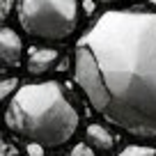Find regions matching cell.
Here are the masks:
<instances>
[{"instance_id":"12","label":"cell","mask_w":156,"mask_h":156,"mask_svg":"<svg viewBox=\"0 0 156 156\" xmlns=\"http://www.w3.org/2000/svg\"><path fill=\"white\" fill-rule=\"evenodd\" d=\"M9 14V0H5V5H2V19H7Z\"/></svg>"},{"instance_id":"9","label":"cell","mask_w":156,"mask_h":156,"mask_svg":"<svg viewBox=\"0 0 156 156\" xmlns=\"http://www.w3.org/2000/svg\"><path fill=\"white\" fill-rule=\"evenodd\" d=\"M71 156H94V151H92V147H90V145L78 142V145L71 149Z\"/></svg>"},{"instance_id":"3","label":"cell","mask_w":156,"mask_h":156,"mask_svg":"<svg viewBox=\"0 0 156 156\" xmlns=\"http://www.w3.org/2000/svg\"><path fill=\"white\" fill-rule=\"evenodd\" d=\"M16 14L32 39L62 44L78 30L80 5L78 0H19Z\"/></svg>"},{"instance_id":"5","label":"cell","mask_w":156,"mask_h":156,"mask_svg":"<svg viewBox=\"0 0 156 156\" xmlns=\"http://www.w3.org/2000/svg\"><path fill=\"white\" fill-rule=\"evenodd\" d=\"M60 53L55 48H46V46H39V48H30L28 53V62H25V69H28L30 76L41 78L44 73H48L51 69L55 67Z\"/></svg>"},{"instance_id":"8","label":"cell","mask_w":156,"mask_h":156,"mask_svg":"<svg viewBox=\"0 0 156 156\" xmlns=\"http://www.w3.org/2000/svg\"><path fill=\"white\" fill-rule=\"evenodd\" d=\"M16 90H19V78H5L2 87H0V97L5 99V101H9V97L16 94Z\"/></svg>"},{"instance_id":"7","label":"cell","mask_w":156,"mask_h":156,"mask_svg":"<svg viewBox=\"0 0 156 156\" xmlns=\"http://www.w3.org/2000/svg\"><path fill=\"white\" fill-rule=\"evenodd\" d=\"M115 156H156V149L149 145H129Z\"/></svg>"},{"instance_id":"4","label":"cell","mask_w":156,"mask_h":156,"mask_svg":"<svg viewBox=\"0 0 156 156\" xmlns=\"http://www.w3.org/2000/svg\"><path fill=\"white\" fill-rule=\"evenodd\" d=\"M21 58H23V39L19 37L16 30L5 25L0 30V60H2V67L5 69L19 67Z\"/></svg>"},{"instance_id":"10","label":"cell","mask_w":156,"mask_h":156,"mask_svg":"<svg viewBox=\"0 0 156 156\" xmlns=\"http://www.w3.org/2000/svg\"><path fill=\"white\" fill-rule=\"evenodd\" d=\"M44 149H46V147L37 145V142H28V147H25L28 156H44Z\"/></svg>"},{"instance_id":"2","label":"cell","mask_w":156,"mask_h":156,"mask_svg":"<svg viewBox=\"0 0 156 156\" xmlns=\"http://www.w3.org/2000/svg\"><path fill=\"white\" fill-rule=\"evenodd\" d=\"M5 124L14 136L53 149L76 136L80 115L58 80L21 85L7 103Z\"/></svg>"},{"instance_id":"6","label":"cell","mask_w":156,"mask_h":156,"mask_svg":"<svg viewBox=\"0 0 156 156\" xmlns=\"http://www.w3.org/2000/svg\"><path fill=\"white\" fill-rule=\"evenodd\" d=\"M85 138H87V145L97 151H110L115 147V138L103 124H90L85 131Z\"/></svg>"},{"instance_id":"11","label":"cell","mask_w":156,"mask_h":156,"mask_svg":"<svg viewBox=\"0 0 156 156\" xmlns=\"http://www.w3.org/2000/svg\"><path fill=\"white\" fill-rule=\"evenodd\" d=\"M101 5H117V2H126V0H97Z\"/></svg>"},{"instance_id":"1","label":"cell","mask_w":156,"mask_h":156,"mask_svg":"<svg viewBox=\"0 0 156 156\" xmlns=\"http://www.w3.org/2000/svg\"><path fill=\"white\" fill-rule=\"evenodd\" d=\"M76 83L110 126L156 140V12L108 9L80 34Z\"/></svg>"}]
</instances>
